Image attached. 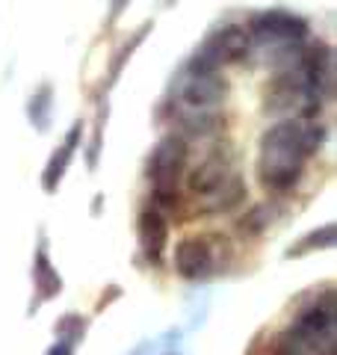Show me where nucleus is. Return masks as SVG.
<instances>
[{
  "mask_svg": "<svg viewBox=\"0 0 337 355\" xmlns=\"http://www.w3.org/2000/svg\"><path fill=\"white\" fill-rule=\"evenodd\" d=\"M322 128H302L299 121H281L269 128L261 142V181L269 190H290L299 181L305 157L322 146Z\"/></svg>",
  "mask_w": 337,
  "mask_h": 355,
  "instance_id": "f257e3e1",
  "label": "nucleus"
},
{
  "mask_svg": "<svg viewBox=\"0 0 337 355\" xmlns=\"http://www.w3.org/2000/svg\"><path fill=\"white\" fill-rule=\"evenodd\" d=\"M189 193L198 198L205 210H225L234 207L243 198V184L240 175L228 169L225 160H205L189 175Z\"/></svg>",
  "mask_w": 337,
  "mask_h": 355,
  "instance_id": "f03ea898",
  "label": "nucleus"
},
{
  "mask_svg": "<svg viewBox=\"0 0 337 355\" xmlns=\"http://www.w3.org/2000/svg\"><path fill=\"white\" fill-rule=\"evenodd\" d=\"M166 237H168L166 219L157 210H145L139 216V243H142V252L151 261H160V254L166 249Z\"/></svg>",
  "mask_w": 337,
  "mask_h": 355,
  "instance_id": "6e6552de",
  "label": "nucleus"
},
{
  "mask_svg": "<svg viewBox=\"0 0 337 355\" xmlns=\"http://www.w3.org/2000/svg\"><path fill=\"white\" fill-rule=\"evenodd\" d=\"M175 270L184 279H201L213 270V249L207 237H187L175 249Z\"/></svg>",
  "mask_w": 337,
  "mask_h": 355,
  "instance_id": "39448f33",
  "label": "nucleus"
},
{
  "mask_svg": "<svg viewBox=\"0 0 337 355\" xmlns=\"http://www.w3.org/2000/svg\"><path fill=\"white\" fill-rule=\"evenodd\" d=\"M184 163H187V146L181 137H166L160 146L154 148L148 172H151L157 198H163L166 205H172V198L178 193V178L184 172Z\"/></svg>",
  "mask_w": 337,
  "mask_h": 355,
  "instance_id": "20e7f679",
  "label": "nucleus"
},
{
  "mask_svg": "<svg viewBox=\"0 0 337 355\" xmlns=\"http://www.w3.org/2000/svg\"><path fill=\"white\" fill-rule=\"evenodd\" d=\"M48 355H71V347H69V343H56Z\"/></svg>",
  "mask_w": 337,
  "mask_h": 355,
  "instance_id": "f8f14e48",
  "label": "nucleus"
},
{
  "mask_svg": "<svg viewBox=\"0 0 337 355\" xmlns=\"http://www.w3.org/2000/svg\"><path fill=\"white\" fill-rule=\"evenodd\" d=\"M252 36L257 39H302L305 36V21L287 12H263L252 21Z\"/></svg>",
  "mask_w": 337,
  "mask_h": 355,
  "instance_id": "423d86ee",
  "label": "nucleus"
},
{
  "mask_svg": "<svg viewBox=\"0 0 337 355\" xmlns=\"http://www.w3.org/2000/svg\"><path fill=\"white\" fill-rule=\"evenodd\" d=\"M249 51V33L243 27H222L213 36L201 44V51L196 53V60L189 62V71L193 74H213L222 62H234L245 57Z\"/></svg>",
  "mask_w": 337,
  "mask_h": 355,
  "instance_id": "7ed1b4c3",
  "label": "nucleus"
},
{
  "mask_svg": "<svg viewBox=\"0 0 337 355\" xmlns=\"http://www.w3.org/2000/svg\"><path fill=\"white\" fill-rule=\"evenodd\" d=\"M334 243V225H325L322 231H313V234H308L305 240L299 243V246H293V252H311V249H329Z\"/></svg>",
  "mask_w": 337,
  "mask_h": 355,
  "instance_id": "9b49d317",
  "label": "nucleus"
},
{
  "mask_svg": "<svg viewBox=\"0 0 337 355\" xmlns=\"http://www.w3.org/2000/svg\"><path fill=\"white\" fill-rule=\"evenodd\" d=\"M225 95V83L216 74H193V80L184 86V104L189 110H210Z\"/></svg>",
  "mask_w": 337,
  "mask_h": 355,
  "instance_id": "0eeeda50",
  "label": "nucleus"
},
{
  "mask_svg": "<svg viewBox=\"0 0 337 355\" xmlns=\"http://www.w3.org/2000/svg\"><path fill=\"white\" fill-rule=\"evenodd\" d=\"M39 272H36V284H39V291H42V296H51L53 291H60V275H56L53 270H51V263H48V258H44V252L39 254Z\"/></svg>",
  "mask_w": 337,
  "mask_h": 355,
  "instance_id": "9d476101",
  "label": "nucleus"
},
{
  "mask_svg": "<svg viewBox=\"0 0 337 355\" xmlns=\"http://www.w3.org/2000/svg\"><path fill=\"white\" fill-rule=\"evenodd\" d=\"M77 133H80V128H74L71 130V137H69V142H65V148L62 151H56V157L51 160V166H48V172H44V190H53L56 187V181H60V175L65 172V166H69V160H71V148L77 146Z\"/></svg>",
  "mask_w": 337,
  "mask_h": 355,
  "instance_id": "1a4fd4ad",
  "label": "nucleus"
}]
</instances>
